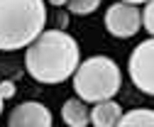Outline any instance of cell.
<instances>
[{
  "label": "cell",
  "instance_id": "obj_1",
  "mask_svg": "<svg viewBox=\"0 0 154 127\" xmlns=\"http://www.w3.org/2000/svg\"><path fill=\"white\" fill-rule=\"evenodd\" d=\"M27 71L39 83H61L79 68V44L61 29H49L37 37L25 54Z\"/></svg>",
  "mask_w": 154,
  "mask_h": 127
},
{
  "label": "cell",
  "instance_id": "obj_2",
  "mask_svg": "<svg viewBox=\"0 0 154 127\" xmlns=\"http://www.w3.org/2000/svg\"><path fill=\"white\" fill-rule=\"evenodd\" d=\"M47 22L44 0H0V49L29 47Z\"/></svg>",
  "mask_w": 154,
  "mask_h": 127
},
{
  "label": "cell",
  "instance_id": "obj_3",
  "mask_svg": "<svg viewBox=\"0 0 154 127\" xmlns=\"http://www.w3.org/2000/svg\"><path fill=\"white\" fill-rule=\"evenodd\" d=\"M73 88L86 103H100L120 90V68L108 56H91L76 68Z\"/></svg>",
  "mask_w": 154,
  "mask_h": 127
},
{
  "label": "cell",
  "instance_id": "obj_4",
  "mask_svg": "<svg viewBox=\"0 0 154 127\" xmlns=\"http://www.w3.org/2000/svg\"><path fill=\"white\" fill-rule=\"evenodd\" d=\"M130 76L132 83L142 93L154 95V39L142 42L130 56Z\"/></svg>",
  "mask_w": 154,
  "mask_h": 127
},
{
  "label": "cell",
  "instance_id": "obj_5",
  "mask_svg": "<svg viewBox=\"0 0 154 127\" xmlns=\"http://www.w3.org/2000/svg\"><path fill=\"white\" fill-rule=\"evenodd\" d=\"M140 25H142V15L132 3L122 0V3H115V5L108 8L105 27L115 37H132V34H137Z\"/></svg>",
  "mask_w": 154,
  "mask_h": 127
},
{
  "label": "cell",
  "instance_id": "obj_6",
  "mask_svg": "<svg viewBox=\"0 0 154 127\" xmlns=\"http://www.w3.org/2000/svg\"><path fill=\"white\" fill-rule=\"evenodd\" d=\"M12 127H22V125H37V127H49L51 125V113L42 103H22L17 105L15 110L10 113V120H8Z\"/></svg>",
  "mask_w": 154,
  "mask_h": 127
},
{
  "label": "cell",
  "instance_id": "obj_7",
  "mask_svg": "<svg viewBox=\"0 0 154 127\" xmlns=\"http://www.w3.org/2000/svg\"><path fill=\"white\" fill-rule=\"evenodd\" d=\"M120 117H122L120 105L112 103L110 98H108V100H100L98 105L93 107V113H91V120L98 125V127H112V125L120 122Z\"/></svg>",
  "mask_w": 154,
  "mask_h": 127
},
{
  "label": "cell",
  "instance_id": "obj_8",
  "mask_svg": "<svg viewBox=\"0 0 154 127\" xmlns=\"http://www.w3.org/2000/svg\"><path fill=\"white\" fill-rule=\"evenodd\" d=\"M61 117H64V122H69V125H73V127H83V125H88L91 113H88V107L83 105V98H81V100H79V98H71V100H66L64 107H61Z\"/></svg>",
  "mask_w": 154,
  "mask_h": 127
},
{
  "label": "cell",
  "instance_id": "obj_9",
  "mask_svg": "<svg viewBox=\"0 0 154 127\" xmlns=\"http://www.w3.org/2000/svg\"><path fill=\"white\" fill-rule=\"evenodd\" d=\"M120 125H154V110H132L120 117Z\"/></svg>",
  "mask_w": 154,
  "mask_h": 127
},
{
  "label": "cell",
  "instance_id": "obj_10",
  "mask_svg": "<svg viewBox=\"0 0 154 127\" xmlns=\"http://www.w3.org/2000/svg\"><path fill=\"white\" fill-rule=\"evenodd\" d=\"M66 5L73 15H91L100 5V0H66Z\"/></svg>",
  "mask_w": 154,
  "mask_h": 127
},
{
  "label": "cell",
  "instance_id": "obj_11",
  "mask_svg": "<svg viewBox=\"0 0 154 127\" xmlns=\"http://www.w3.org/2000/svg\"><path fill=\"white\" fill-rule=\"evenodd\" d=\"M142 22H144L147 32L154 34V0H149V3H147V10H144V15H142Z\"/></svg>",
  "mask_w": 154,
  "mask_h": 127
},
{
  "label": "cell",
  "instance_id": "obj_12",
  "mask_svg": "<svg viewBox=\"0 0 154 127\" xmlns=\"http://www.w3.org/2000/svg\"><path fill=\"white\" fill-rule=\"evenodd\" d=\"M0 95H3V100L5 98H12L15 95V86L10 81H3V83H0Z\"/></svg>",
  "mask_w": 154,
  "mask_h": 127
},
{
  "label": "cell",
  "instance_id": "obj_13",
  "mask_svg": "<svg viewBox=\"0 0 154 127\" xmlns=\"http://www.w3.org/2000/svg\"><path fill=\"white\" fill-rule=\"evenodd\" d=\"M49 3H54V5H64L66 0H49Z\"/></svg>",
  "mask_w": 154,
  "mask_h": 127
},
{
  "label": "cell",
  "instance_id": "obj_14",
  "mask_svg": "<svg viewBox=\"0 0 154 127\" xmlns=\"http://www.w3.org/2000/svg\"><path fill=\"white\" fill-rule=\"evenodd\" d=\"M125 3H132L134 5V3H147V0H125Z\"/></svg>",
  "mask_w": 154,
  "mask_h": 127
},
{
  "label": "cell",
  "instance_id": "obj_15",
  "mask_svg": "<svg viewBox=\"0 0 154 127\" xmlns=\"http://www.w3.org/2000/svg\"><path fill=\"white\" fill-rule=\"evenodd\" d=\"M0 110H3V95H0Z\"/></svg>",
  "mask_w": 154,
  "mask_h": 127
}]
</instances>
